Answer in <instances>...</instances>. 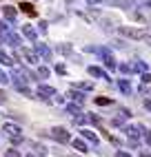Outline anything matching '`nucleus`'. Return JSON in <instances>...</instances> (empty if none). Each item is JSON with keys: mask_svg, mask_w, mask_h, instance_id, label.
<instances>
[{"mask_svg": "<svg viewBox=\"0 0 151 157\" xmlns=\"http://www.w3.org/2000/svg\"><path fill=\"white\" fill-rule=\"evenodd\" d=\"M69 98H71L73 102H78V104L84 102V95L80 93V89H73V86H71V91H69Z\"/></svg>", "mask_w": 151, "mask_h": 157, "instance_id": "nucleus-13", "label": "nucleus"}, {"mask_svg": "<svg viewBox=\"0 0 151 157\" xmlns=\"http://www.w3.org/2000/svg\"><path fill=\"white\" fill-rule=\"evenodd\" d=\"M20 56H22L27 62H29V64H38V53H34V51H29V49H22V51H20Z\"/></svg>", "mask_w": 151, "mask_h": 157, "instance_id": "nucleus-9", "label": "nucleus"}, {"mask_svg": "<svg viewBox=\"0 0 151 157\" xmlns=\"http://www.w3.org/2000/svg\"><path fill=\"white\" fill-rule=\"evenodd\" d=\"M118 69H120V73H124V75H127V73H131V71H133V67H131V64H120Z\"/></svg>", "mask_w": 151, "mask_h": 157, "instance_id": "nucleus-27", "label": "nucleus"}, {"mask_svg": "<svg viewBox=\"0 0 151 157\" xmlns=\"http://www.w3.org/2000/svg\"><path fill=\"white\" fill-rule=\"evenodd\" d=\"M36 95H38V98H42V100H51L53 95H56V89H53V86H45V84H40V86H38V91H36Z\"/></svg>", "mask_w": 151, "mask_h": 157, "instance_id": "nucleus-5", "label": "nucleus"}, {"mask_svg": "<svg viewBox=\"0 0 151 157\" xmlns=\"http://www.w3.org/2000/svg\"><path fill=\"white\" fill-rule=\"evenodd\" d=\"M56 73H60V75H64V73H67V69H64L62 64H56Z\"/></svg>", "mask_w": 151, "mask_h": 157, "instance_id": "nucleus-34", "label": "nucleus"}, {"mask_svg": "<svg viewBox=\"0 0 151 157\" xmlns=\"http://www.w3.org/2000/svg\"><path fill=\"white\" fill-rule=\"evenodd\" d=\"M84 51H89V53H96V56H100L102 58V62L107 67H109L111 71L116 69V60H113V53L107 47H93V44H89V47H84Z\"/></svg>", "mask_w": 151, "mask_h": 157, "instance_id": "nucleus-1", "label": "nucleus"}, {"mask_svg": "<svg viewBox=\"0 0 151 157\" xmlns=\"http://www.w3.org/2000/svg\"><path fill=\"white\" fill-rule=\"evenodd\" d=\"M120 33L131 38V40H145L147 38V31L145 29H133V27H120Z\"/></svg>", "mask_w": 151, "mask_h": 157, "instance_id": "nucleus-3", "label": "nucleus"}, {"mask_svg": "<svg viewBox=\"0 0 151 157\" xmlns=\"http://www.w3.org/2000/svg\"><path fill=\"white\" fill-rule=\"evenodd\" d=\"M84 122H87V117H84L82 113H78V115H73V124H78V126H82Z\"/></svg>", "mask_w": 151, "mask_h": 157, "instance_id": "nucleus-22", "label": "nucleus"}, {"mask_svg": "<svg viewBox=\"0 0 151 157\" xmlns=\"http://www.w3.org/2000/svg\"><path fill=\"white\" fill-rule=\"evenodd\" d=\"M5 157H20V153H18L16 148H7V151H5Z\"/></svg>", "mask_w": 151, "mask_h": 157, "instance_id": "nucleus-28", "label": "nucleus"}, {"mask_svg": "<svg viewBox=\"0 0 151 157\" xmlns=\"http://www.w3.org/2000/svg\"><path fill=\"white\" fill-rule=\"evenodd\" d=\"M124 133H127V137L138 140L140 135H145V128L142 126H124Z\"/></svg>", "mask_w": 151, "mask_h": 157, "instance_id": "nucleus-7", "label": "nucleus"}, {"mask_svg": "<svg viewBox=\"0 0 151 157\" xmlns=\"http://www.w3.org/2000/svg\"><path fill=\"white\" fill-rule=\"evenodd\" d=\"M82 137L87 140V142H91L93 146H98V144H100V140H98V135H96L93 131H82Z\"/></svg>", "mask_w": 151, "mask_h": 157, "instance_id": "nucleus-12", "label": "nucleus"}, {"mask_svg": "<svg viewBox=\"0 0 151 157\" xmlns=\"http://www.w3.org/2000/svg\"><path fill=\"white\" fill-rule=\"evenodd\" d=\"M140 80H142L145 84H147V82H151V73H149V71H145V73H142V78H140Z\"/></svg>", "mask_w": 151, "mask_h": 157, "instance_id": "nucleus-32", "label": "nucleus"}, {"mask_svg": "<svg viewBox=\"0 0 151 157\" xmlns=\"http://www.w3.org/2000/svg\"><path fill=\"white\" fill-rule=\"evenodd\" d=\"M96 104L98 106H107V104H111V98H96Z\"/></svg>", "mask_w": 151, "mask_h": 157, "instance_id": "nucleus-25", "label": "nucleus"}, {"mask_svg": "<svg viewBox=\"0 0 151 157\" xmlns=\"http://www.w3.org/2000/svg\"><path fill=\"white\" fill-rule=\"evenodd\" d=\"M87 71H89V75H93V78H102V80H109V75H107V71H104V69H100V67H93V64H91V67H89Z\"/></svg>", "mask_w": 151, "mask_h": 157, "instance_id": "nucleus-11", "label": "nucleus"}, {"mask_svg": "<svg viewBox=\"0 0 151 157\" xmlns=\"http://www.w3.org/2000/svg\"><path fill=\"white\" fill-rule=\"evenodd\" d=\"M145 40H147V44H149V47H151V38H149V36H147V38H145Z\"/></svg>", "mask_w": 151, "mask_h": 157, "instance_id": "nucleus-40", "label": "nucleus"}, {"mask_svg": "<svg viewBox=\"0 0 151 157\" xmlns=\"http://www.w3.org/2000/svg\"><path fill=\"white\" fill-rule=\"evenodd\" d=\"M116 157H131V155L124 153V151H118V153H116Z\"/></svg>", "mask_w": 151, "mask_h": 157, "instance_id": "nucleus-37", "label": "nucleus"}, {"mask_svg": "<svg viewBox=\"0 0 151 157\" xmlns=\"http://www.w3.org/2000/svg\"><path fill=\"white\" fill-rule=\"evenodd\" d=\"M47 75H49V69H47V67H40V69H38V80L47 78Z\"/></svg>", "mask_w": 151, "mask_h": 157, "instance_id": "nucleus-26", "label": "nucleus"}, {"mask_svg": "<svg viewBox=\"0 0 151 157\" xmlns=\"http://www.w3.org/2000/svg\"><path fill=\"white\" fill-rule=\"evenodd\" d=\"M73 89H80V91H93V82H76Z\"/></svg>", "mask_w": 151, "mask_h": 157, "instance_id": "nucleus-17", "label": "nucleus"}, {"mask_svg": "<svg viewBox=\"0 0 151 157\" xmlns=\"http://www.w3.org/2000/svg\"><path fill=\"white\" fill-rule=\"evenodd\" d=\"M2 13H5V18L9 20V25H14V22H16V16H18L16 7H9V5H5V7H2Z\"/></svg>", "mask_w": 151, "mask_h": 157, "instance_id": "nucleus-8", "label": "nucleus"}, {"mask_svg": "<svg viewBox=\"0 0 151 157\" xmlns=\"http://www.w3.org/2000/svg\"><path fill=\"white\" fill-rule=\"evenodd\" d=\"M118 86H120V91L124 93V95H129V93H131V84H129L127 80H120V82H118Z\"/></svg>", "mask_w": 151, "mask_h": 157, "instance_id": "nucleus-19", "label": "nucleus"}, {"mask_svg": "<svg viewBox=\"0 0 151 157\" xmlns=\"http://www.w3.org/2000/svg\"><path fill=\"white\" fill-rule=\"evenodd\" d=\"M58 51H60L62 56H69V53H71V44H67V42H64V44H58Z\"/></svg>", "mask_w": 151, "mask_h": 157, "instance_id": "nucleus-21", "label": "nucleus"}, {"mask_svg": "<svg viewBox=\"0 0 151 157\" xmlns=\"http://www.w3.org/2000/svg\"><path fill=\"white\" fill-rule=\"evenodd\" d=\"M145 109H147V111H151V100H145Z\"/></svg>", "mask_w": 151, "mask_h": 157, "instance_id": "nucleus-38", "label": "nucleus"}, {"mask_svg": "<svg viewBox=\"0 0 151 157\" xmlns=\"http://www.w3.org/2000/svg\"><path fill=\"white\" fill-rule=\"evenodd\" d=\"M71 146H73V148L78 151V153H87V151H89V148H87V144H84L82 140H73V142H71Z\"/></svg>", "mask_w": 151, "mask_h": 157, "instance_id": "nucleus-15", "label": "nucleus"}, {"mask_svg": "<svg viewBox=\"0 0 151 157\" xmlns=\"http://www.w3.org/2000/svg\"><path fill=\"white\" fill-rule=\"evenodd\" d=\"M133 71H140V73H145V71H149V69H147V64H145V62H140V60H138L136 64H133Z\"/></svg>", "mask_w": 151, "mask_h": 157, "instance_id": "nucleus-24", "label": "nucleus"}, {"mask_svg": "<svg viewBox=\"0 0 151 157\" xmlns=\"http://www.w3.org/2000/svg\"><path fill=\"white\" fill-rule=\"evenodd\" d=\"M2 131L11 137V142L18 146V144H22V128L20 126H16V124H9V122H5L2 124Z\"/></svg>", "mask_w": 151, "mask_h": 157, "instance_id": "nucleus-2", "label": "nucleus"}, {"mask_svg": "<svg viewBox=\"0 0 151 157\" xmlns=\"http://www.w3.org/2000/svg\"><path fill=\"white\" fill-rule=\"evenodd\" d=\"M0 64H5V67H14V60L9 58V56L5 53L2 49H0Z\"/></svg>", "mask_w": 151, "mask_h": 157, "instance_id": "nucleus-18", "label": "nucleus"}, {"mask_svg": "<svg viewBox=\"0 0 151 157\" xmlns=\"http://www.w3.org/2000/svg\"><path fill=\"white\" fill-rule=\"evenodd\" d=\"M87 120H89L91 124H98V122H100V117H98V115H93V113L89 115V117H87Z\"/></svg>", "mask_w": 151, "mask_h": 157, "instance_id": "nucleus-33", "label": "nucleus"}, {"mask_svg": "<svg viewBox=\"0 0 151 157\" xmlns=\"http://www.w3.org/2000/svg\"><path fill=\"white\" fill-rule=\"evenodd\" d=\"M5 100H7V98H5V91H0V104H2Z\"/></svg>", "mask_w": 151, "mask_h": 157, "instance_id": "nucleus-39", "label": "nucleus"}, {"mask_svg": "<svg viewBox=\"0 0 151 157\" xmlns=\"http://www.w3.org/2000/svg\"><path fill=\"white\" fill-rule=\"evenodd\" d=\"M145 142L151 146V131H145Z\"/></svg>", "mask_w": 151, "mask_h": 157, "instance_id": "nucleus-35", "label": "nucleus"}, {"mask_svg": "<svg viewBox=\"0 0 151 157\" xmlns=\"http://www.w3.org/2000/svg\"><path fill=\"white\" fill-rule=\"evenodd\" d=\"M122 117H124V115H122ZM122 117H113V120H111V124H113V126H122V122H124Z\"/></svg>", "mask_w": 151, "mask_h": 157, "instance_id": "nucleus-31", "label": "nucleus"}, {"mask_svg": "<svg viewBox=\"0 0 151 157\" xmlns=\"http://www.w3.org/2000/svg\"><path fill=\"white\" fill-rule=\"evenodd\" d=\"M38 27H40V33H47V22H40Z\"/></svg>", "mask_w": 151, "mask_h": 157, "instance_id": "nucleus-36", "label": "nucleus"}, {"mask_svg": "<svg viewBox=\"0 0 151 157\" xmlns=\"http://www.w3.org/2000/svg\"><path fill=\"white\" fill-rule=\"evenodd\" d=\"M5 40H7V44H11V47H18V42H20V38L14 33V31H7V33H5Z\"/></svg>", "mask_w": 151, "mask_h": 157, "instance_id": "nucleus-14", "label": "nucleus"}, {"mask_svg": "<svg viewBox=\"0 0 151 157\" xmlns=\"http://www.w3.org/2000/svg\"><path fill=\"white\" fill-rule=\"evenodd\" d=\"M20 7V11H25L27 16H36V9H34V5H29V2H22V5H18Z\"/></svg>", "mask_w": 151, "mask_h": 157, "instance_id": "nucleus-16", "label": "nucleus"}, {"mask_svg": "<svg viewBox=\"0 0 151 157\" xmlns=\"http://www.w3.org/2000/svg\"><path fill=\"white\" fill-rule=\"evenodd\" d=\"M0 82H2V84H7V82H9V75H7L2 69H0Z\"/></svg>", "mask_w": 151, "mask_h": 157, "instance_id": "nucleus-30", "label": "nucleus"}, {"mask_svg": "<svg viewBox=\"0 0 151 157\" xmlns=\"http://www.w3.org/2000/svg\"><path fill=\"white\" fill-rule=\"evenodd\" d=\"M5 33H7V27H5V22H0V42L5 40Z\"/></svg>", "mask_w": 151, "mask_h": 157, "instance_id": "nucleus-29", "label": "nucleus"}, {"mask_svg": "<svg viewBox=\"0 0 151 157\" xmlns=\"http://www.w3.org/2000/svg\"><path fill=\"white\" fill-rule=\"evenodd\" d=\"M49 135L56 142H60V144H67V142H71V135H69V131H64L62 126H58V128H51L49 131Z\"/></svg>", "mask_w": 151, "mask_h": 157, "instance_id": "nucleus-4", "label": "nucleus"}, {"mask_svg": "<svg viewBox=\"0 0 151 157\" xmlns=\"http://www.w3.org/2000/svg\"><path fill=\"white\" fill-rule=\"evenodd\" d=\"M20 31H22V36H25L27 40H31V42H36V40H38V36H36V29H34V27L22 25V29H20Z\"/></svg>", "mask_w": 151, "mask_h": 157, "instance_id": "nucleus-10", "label": "nucleus"}, {"mask_svg": "<svg viewBox=\"0 0 151 157\" xmlns=\"http://www.w3.org/2000/svg\"><path fill=\"white\" fill-rule=\"evenodd\" d=\"M36 53L38 56H42V60H51V49L45 44V42H38V40H36Z\"/></svg>", "mask_w": 151, "mask_h": 157, "instance_id": "nucleus-6", "label": "nucleus"}, {"mask_svg": "<svg viewBox=\"0 0 151 157\" xmlns=\"http://www.w3.org/2000/svg\"><path fill=\"white\" fill-rule=\"evenodd\" d=\"M34 151H36L40 157H45V155H47V148H45L42 144H34Z\"/></svg>", "mask_w": 151, "mask_h": 157, "instance_id": "nucleus-23", "label": "nucleus"}, {"mask_svg": "<svg viewBox=\"0 0 151 157\" xmlns=\"http://www.w3.org/2000/svg\"><path fill=\"white\" fill-rule=\"evenodd\" d=\"M67 113H71V115L82 113V111H80V104H67Z\"/></svg>", "mask_w": 151, "mask_h": 157, "instance_id": "nucleus-20", "label": "nucleus"}, {"mask_svg": "<svg viewBox=\"0 0 151 157\" xmlns=\"http://www.w3.org/2000/svg\"><path fill=\"white\" fill-rule=\"evenodd\" d=\"M27 157H36V155H31V153H29V155H27Z\"/></svg>", "mask_w": 151, "mask_h": 157, "instance_id": "nucleus-41", "label": "nucleus"}, {"mask_svg": "<svg viewBox=\"0 0 151 157\" xmlns=\"http://www.w3.org/2000/svg\"><path fill=\"white\" fill-rule=\"evenodd\" d=\"M147 7H151V2H147Z\"/></svg>", "mask_w": 151, "mask_h": 157, "instance_id": "nucleus-42", "label": "nucleus"}]
</instances>
